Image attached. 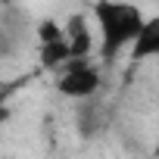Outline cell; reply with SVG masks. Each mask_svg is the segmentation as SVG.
I'll use <instances>...</instances> for the list:
<instances>
[{"label": "cell", "instance_id": "1", "mask_svg": "<svg viewBox=\"0 0 159 159\" xmlns=\"http://www.w3.org/2000/svg\"><path fill=\"white\" fill-rule=\"evenodd\" d=\"M97 25H100V56L103 59H116V53L134 41V34L143 25V13L131 3L122 0H97L94 7Z\"/></svg>", "mask_w": 159, "mask_h": 159}, {"label": "cell", "instance_id": "2", "mask_svg": "<svg viewBox=\"0 0 159 159\" xmlns=\"http://www.w3.org/2000/svg\"><path fill=\"white\" fill-rule=\"evenodd\" d=\"M56 91L69 100H88L100 91V72L94 66H88V59H69L59 69Z\"/></svg>", "mask_w": 159, "mask_h": 159}, {"label": "cell", "instance_id": "3", "mask_svg": "<svg viewBox=\"0 0 159 159\" xmlns=\"http://www.w3.org/2000/svg\"><path fill=\"white\" fill-rule=\"evenodd\" d=\"M62 34H66V41H69V59H88V56L94 53V34H91L84 16L75 13V16L69 19V25L62 28Z\"/></svg>", "mask_w": 159, "mask_h": 159}, {"label": "cell", "instance_id": "4", "mask_svg": "<svg viewBox=\"0 0 159 159\" xmlns=\"http://www.w3.org/2000/svg\"><path fill=\"white\" fill-rule=\"evenodd\" d=\"M131 56H134L137 62L159 56V19H156V16L143 19L140 31H137L134 41H131Z\"/></svg>", "mask_w": 159, "mask_h": 159}, {"label": "cell", "instance_id": "5", "mask_svg": "<svg viewBox=\"0 0 159 159\" xmlns=\"http://www.w3.org/2000/svg\"><path fill=\"white\" fill-rule=\"evenodd\" d=\"M38 59H41V66H44V69H62V66L69 62V41H66V34H62V38H56V41L41 44Z\"/></svg>", "mask_w": 159, "mask_h": 159}]
</instances>
